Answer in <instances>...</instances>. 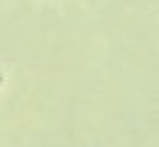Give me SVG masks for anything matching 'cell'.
<instances>
[{"label": "cell", "instance_id": "cell-1", "mask_svg": "<svg viewBox=\"0 0 159 147\" xmlns=\"http://www.w3.org/2000/svg\"><path fill=\"white\" fill-rule=\"evenodd\" d=\"M0 82H2V77H0Z\"/></svg>", "mask_w": 159, "mask_h": 147}]
</instances>
